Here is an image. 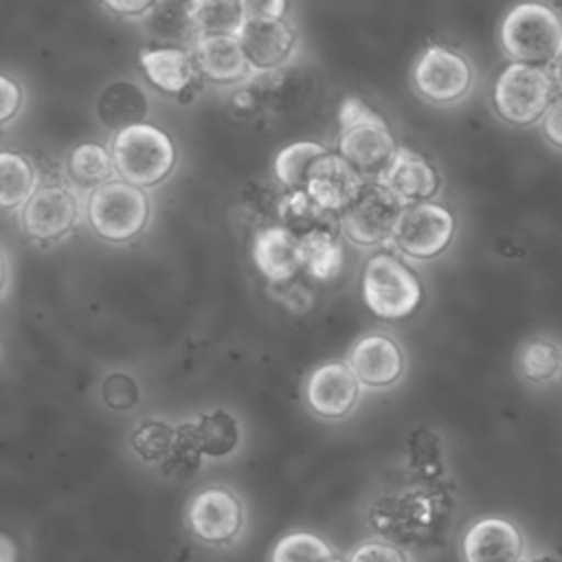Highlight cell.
I'll return each instance as SVG.
<instances>
[{
  "mask_svg": "<svg viewBox=\"0 0 562 562\" xmlns=\"http://www.w3.org/2000/svg\"><path fill=\"white\" fill-rule=\"evenodd\" d=\"M327 562H349V560H342V558H331V560H327Z\"/></svg>",
  "mask_w": 562,
  "mask_h": 562,
  "instance_id": "obj_42",
  "label": "cell"
},
{
  "mask_svg": "<svg viewBox=\"0 0 562 562\" xmlns=\"http://www.w3.org/2000/svg\"><path fill=\"white\" fill-rule=\"evenodd\" d=\"M176 430L158 419H145L132 432V448L147 463H165L173 450Z\"/></svg>",
  "mask_w": 562,
  "mask_h": 562,
  "instance_id": "obj_31",
  "label": "cell"
},
{
  "mask_svg": "<svg viewBox=\"0 0 562 562\" xmlns=\"http://www.w3.org/2000/svg\"><path fill=\"white\" fill-rule=\"evenodd\" d=\"M252 259L257 270L272 283L290 281L303 268L299 237L281 224L266 226L255 235Z\"/></svg>",
  "mask_w": 562,
  "mask_h": 562,
  "instance_id": "obj_20",
  "label": "cell"
},
{
  "mask_svg": "<svg viewBox=\"0 0 562 562\" xmlns=\"http://www.w3.org/2000/svg\"><path fill=\"white\" fill-rule=\"evenodd\" d=\"M77 217L79 209L75 195L57 184L37 189L22 206V226L29 237L40 241L64 237L75 228Z\"/></svg>",
  "mask_w": 562,
  "mask_h": 562,
  "instance_id": "obj_14",
  "label": "cell"
},
{
  "mask_svg": "<svg viewBox=\"0 0 562 562\" xmlns=\"http://www.w3.org/2000/svg\"><path fill=\"white\" fill-rule=\"evenodd\" d=\"M540 125H542L544 138H547L553 147L562 149V94L553 99V103H551L549 110L544 112Z\"/></svg>",
  "mask_w": 562,
  "mask_h": 562,
  "instance_id": "obj_36",
  "label": "cell"
},
{
  "mask_svg": "<svg viewBox=\"0 0 562 562\" xmlns=\"http://www.w3.org/2000/svg\"><path fill=\"white\" fill-rule=\"evenodd\" d=\"M101 397L112 411H132L140 400V389L130 373L114 371L101 382Z\"/></svg>",
  "mask_w": 562,
  "mask_h": 562,
  "instance_id": "obj_33",
  "label": "cell"
},
{
  "mask_svg": "<svg viewBox=\"0 0 562 562\" xmlns=\"http://www.w3.org/2000/svg\"><path fill=\"white\" fill-rule=\"evenodd\" d=\"M331 558L336 555L329 542L312 531H290L270 551V562H327Z\"/></svg>",
  "mask_w": 562,
  "mask_h": 562,
  "instance_id": "obj_30",
  "label": "cell"
},
{
  "mask_svg": "<svg viewBox=\"0 0 562 562\" xmlns=\"http://www.w3.org/2000/svg\"><path fill=\"white\" fill-rule=\"evenodd\" d=\"M184 4L193 42L209 35H239L246 22L241 0H184Z\"/></svg>",
  "mask_w": 562,
  "mask_h": 562,
  "instance_id": "obj_22",
  "label": "cell"
},
{
  "mask_svg": "<svg viewBox=\"0 0 562 562\" xmlns=\"http://www.w3.org/2000/svg\"><path fill=\"white\" fill-rule=\"evenodd\" d=\"M501 46L516 64H553L562 46V20L549 4L518 2L501 22Z\"/></svg>",
  "mask_w": 562,
  "mask_h": 562,
  "instance_id": "obj_4",
  "label": "cell"
},
{
  "mask_svg": "<svg viewBox=\"0 0 562 562\" xmlns=\"http://www.w3.org/2000/svg\"><path fill=\"white\" fill-rule=\"evenodd\" d=\"M461 555L463 562H525L527 542L516 522L485 516L465 529Z\"/></svg>",
  "mask_w": 562,
  "mask_h": 562,
  "instance_id": "obj_11",
  "label": "cell"
},
{
  "mask_svg": "<svg viewBox=\"0 0 562 562\" xmlns=\"http://www.w3.org/2000/svg\"><path fill=\"white\" fill-rule=\"evenodd\" d=\"M553 83L555 79H551L547 68L514 61L496 77L492 90L494 110L509 125H533L542 121L553 103Z\"/></svg>",
  "mask_w": 562,
  "mask_h": 562,
  "instance_id": "obj_6",
  "label": "cell"
},
{
  "mask_svg": "<svg viewBox=\"0 0 562 562\" xmlns=\"http://www.w3.org/2000/svg\"><path fill=\"white\" fill-rule=\"evenodd\" d=\"M553 79H555V83L562 88V46H560V50H558V57L553 59Z\"/></svg>",
  "mask_w": 562,
  "mask_h": 562,
  "instance_id": "obj_40",
  "label": "cell"
},
{
  "mask_svg": "<svg viewBox=\"0 0 562 562\" xmlns=\"http://www.w3.org/2000/svg\"><path fill=\"white\" fill-rule=\"evenodd\" d=\"M248 18H285L288 0H241Z\"/></svg>",
  "mask_w": 562,
  "mask_h": 562,
  "instance_id": "obj_37",
  "label": "cell"
},
{
  "mask_svg": "<svg viewBox=\"0 0 562 562\" xmlns=\"http://www.w3.org/2000/svg\"><path fill=\"white\" fill-rule=\"evenodd\" d=\"M191 428L202 457L222 459L231 454L239 443L237 419L226 411L204 413L191 422Z\"/></svg>",
  "mask_w": 562,
  "mask_h": 562,
  "instance_id": "obj_23",
  "label": "cell"
},
{
  "mask_svg": "<svg viewBox=\"0 0 562 562\" xmlns=\"http://www.w3.org/2000/svg\"><path fill=\"white\" fill-rule=\"evenodd\" d=\"M110 151L119 178L143 189L167 180L178 160L169 134L151 123H136L116 132Z\"/></svg>",
  "mask_w": 562,
  "mask_h": 562,
  "instance_id": "obj_3",
  "label": "cell"
},
{
  "mask_svg": "<svg viewBox=\"0 0 562 562\" xmlns=\"http://www.w3.org/2000/svg\"><path fill=\"white\" fill-rule=\"evenodd\" d=\"M364 176L338 151H325L310 169L305 191L329 213H342L360 193Z\"/></svg>",
  "mask_w": 562,
  "mask_h": 562,
  "instance_id": "obj_13",
  "label": "cell"
},
{
  "mask_svg": "<svg viewBox=\"0 0 562 562\" xmlns=\"http://www.w3.org/2000/svg\"><path fill=\"white\" fill-rule=\"evenodd\" d=\"M454 237V215L448 206L439 202H419L404 206L393 241L397 248L413 259H435L439 257Z\"/></svg>",
  "mask_w": 562,
  "mask_h": 562,
  "instance_id": "obj_8",
  "label": "cell"
},
{
  "mask_svg": "<svg viewBox=\"0 0 562 562\" xmlns=\"http://www.w3.org/2000/svg\"><path fill=\"white\" fill-rule=\"evenodd\" d=\"M22 108V88L11 77H0V123H9Z\"/></svg>",
  "mask_w": 562,
  "mask_h": 562,
  "instance_id": "obj_35",
  "label": "cell"
},
{
  "mask_svg": "<svg viewBox=\"0 0 562 562\" xmlns=\"http://www.w3.org/2000/svg\"><path fill=\"white\" fill-rule=\"evenodd\" d=\"M149 211L145 189L123 178L108 180L88 198V222L110 244H125L138 237L149 222Z\"/></svg>",
  "mask_w": 562,
  "mask_h": 562,
  "instance_id": "obj_5",
  "label": "cell"
},
{
  "mask_svg": "<svg viewBox=\"0 0 562 562\" xmlns=\"http://www.w3.org/2000/svg\"><path fill=\"white\" fill-rule=\"evenodd\" d=\"M349 562H408L406 553L386 540H364L347 558Z\"/></svg>",
  "mask_w": 562,
  "mask_h": 562,
  "instance_id": "obj_34",
  "label": "cell"
},
{
  "mask_svg": "<svg viewBox=\"0 0 562 562\" xmlns=\"http://www.w3.org/2000/svg\"><path fill=\"white\" fill-rule=\"evenodd\" d=\"M138 64L149 83L171 97L184 94L200 75L193 53L178 44L145 48L138 55Z\"/></svg>",
  "mask_w": 562,
  "mask_h": 562,
  "instance_id": "obj_19",
  "label": "cell"
},
{
  "mask_svg": "<svg viewBox=\"0 0 562 562\" xmlns=\"http://www.w3.org/2000/svg\"><path fill=\"white\" fill-rule=\"evenodd\" d=\"M303 268L316 279L334 277L342 266V248L336 237V226L316 228L299 237Z\"/></svg>",
  "mask_w": 562,
  "mask_h": 562,
  "instance_id": "obj_24",
  "label": "cell"
},
{
  "mask_svg": "<svg viewBox=\"0 0 562 562\" xmlns=\"http://www.w3.org/2000/svg\"><path fill=\"white\" fill-rule=\"evenodd\" d=\"M525 562H562V560L558 555H551V553H538V555L525 558Z\"/></svg>",
  "mask_w": 562,
  "mask_h": 562,
  "instance_id": "obj_41",
  "label": "cell"
},
{
  "mask_svg": "<svg viewBox=\"0 0 562 562\" xmlns=\"http://www.w3.org/2000/svg\"><path fill=\"white\" fill-rule=\"evenodd\" d=\"M325 151L329 149L314 140H296L285 145L283 149H279L272 162L277 180L285 184L290 191H305L307 173Z\"/></svg>",
  "mask_w": 562,
  "mask_h": 562,
  "instance_id": "obj_27",
  "label": "cell"
},
{
  "mask_svg": "<svg viewBox=\"0 0 562 562\" xmlns=\"http://www.w3.org/2000/svg\"><path fill=\"white\" fill-rule=\"evenodd\" d=\"M147 108L149 103L143 88L127 79H116L108 83L97 101L99 121L112 132H121L130 125L145 123Z\"/></svg>",
  "mask_w": 562,
  "mask_h": 562,
  "instance_id": "obj_21",
  "label": "cell"
},
{
  "mask_svg": "<svg viewBox=\"0 0 562 562\" xmlns=\"http://www.w3.org/2000/svg\"><path fill=\"white\" fill-rule=\"evenodd\" d=\"M375 180H380L404 206L430 202L441 187V178L432 162L411 147H400L389 167Z\"/></svg>",
  "mask_w": 562,
  "mask_h": 562,
  "instance_id": "obj_16",
  "label": "cell"
},
{
  "mask_svg": "<svg viewBox=\"0 0 562 562\" xmlns=\"http://www.w3.org/2000/svg\"><path fill=\"white\" fill-rule=\"evenodd\" d=\"M360 290L369 312L382 321H402L411 316L424 299V285L417 272L391 252H375L367 259Z\"/></svg>",
  "mask_w": 562,
  "mask_h": 562,
  "instance_id": "obj_2",
  "label": "cell"
},
{
  "mask_svg": "<svg viewBox=\"0 0 562 562\" xmlns=\"http://www.w3.org/2000/svg\"><path fill=\"white\" fill-rule=\"evenodd\" d=\"M198 72L213 83H239L250 72V61L237 35H209L191 46Z\"/></svg>",
  "mask_w": 562,
  "mask_h": 562,
  "instance_id": "obj_18",
  "label": "cell"
},
{
  "mask_svg": "<svg viewBox=\"0 0 562 562\" xmlns=\"http://www.w3.org/2000/svg\"><path fill=\"white\" fill-rule=\"evenodd\" d=\"M474 83L470 61L454 48L432 44L413 66V86L430 103L450 105L463 99Z\"/></svg>",
  "mask_w": 562,
  "mask_h": 562,
  "instance_id": "obj_9",
  "label": "cell"
},
{
  "mask_svg": "<svg viewBox=\"0 0 562 562\" xmlns=\"http://www.w3.org/2000/svg\"><path fill=\"white\" fill-rule=\"evenodd\" d=\"M35 171L26 156L4 149L0 154V204L4 211L24 206L35 193Z\"/></svg>",
  "mask_w": 562,
  "mask_h": 562,
  "instance_id": "obj_25",
  "label": "cell"
},
{
  "mask_svg": "<svg viewBox=\"0 0 562 562\" xmlns=\"http://www.w3.org/2000/svg\"><path fill=\"white\" fill-rule=\"evenodd\" d=\"M237 37L257 70L283 66L296 46V33L285 18H248Z\"/></svg>",
  "mask_w": 562,
  "mask_h": 562,
  "instance_id": "obj_17",
  "label": "cell"
},
{
  "mask_svg": "<svg viewBox=\"0 0 562 562\" xmlns=\"http://www.w3.org/2000/svg\"><path fill=\"white\" fill-rule=\"evenodd\" d=\"M360 395V380L347 362L329 360L318 364L305 382V402L323 419L349 415Z\"/></svg>",
  "mask_w": 562,
  "mask_h": 562,
  "instance_id": "obj_12",
  "label": "cell"
},
{
  "mask_svg": "<svg viewBox=\"0 0 562 562\" xmlns=\"http://www.w3.org/2000/svg\"><path fill=\"white\" fill-rule=\"evenodd\" d=\"M347 364L358 375L360 384L371 389H384L402 378L404 353L391 336L371 331L360 336L351 345Z\"/></svg>",
  "mask_w": 562,
  "mask_h": 562,
  "instance_id": "obj_15",
  "label": "cell"
},
{
  "mask_svg": "<svg viewBox=\"0 0 562 562\" xmlns=\"http://www.w3.org/2000/svg\"><path fill=\"white\" fill-rule=\"evenodd\" d=\"M189 531L206 544H226L244 527V507L239 498L222 485L195 492L187 503Z\"/></svg>",
  "mask_w": 562,
  "mask_h": 562,
  "instance_id": "obj_10",
  "label": "cell"
},
{
  "mask_svg": "<svg viewBox=\"0 0 562 562\" xmlns=\"http://www.w3.org/2000/svg\"><path fill=\"white\" fill-rule=\"evenodd\" d=\"M105 4V9H110L116 15L123 18H140L145 13H149L158 0H101Z\"/></svg>",
  "mask_w": 562,
  "mask_h": 562,
  "instance_id": "obj_38",
  "label": "cell"
},
{
  "mask_svg": "<svg viewBox=\"0 0 562 562\" xmlns=\"http://www.w3.org/2000/svg\"><path fill=\"white\" fill-rule=\"evenodd\" d=\"M338 154L364 178L371 176L375 180L400 149L391 127L380 112L356 94H347L342 99L338 108Z\"/></svg>",
  "mask_w": 562,
  "mask_h": 562,
  "instance_id": "obj_1",
  "label": "cell"
},
{
  "mask_svg": "<svg viewBox=\"0 0 562 562\" xmlns=\"http://www.w3.org/2000/svg\"><path fill=\"white\" fill-rule=\"evenodd\" d=\"M151 24L158 35L167 40H178V42H191L193 44V33L187 20V4L184 0H165L154 18Z\"/></svg>",
  "mask_w": 562,
  "mask_h": 562,
  "instance_id": "obj_32",
  "label": "cell"
},
{
  "mask_svg": "<svg viewBox=\"0 0 562 562\" xmlns=\"http://www.w3.org/2000/svg\"><path fill=\"white\" fill-rule=\"evenodd\" d=\"M0 562H18L15 544L7 533L0 538Z\"/></svg>",
  "mask_w": 562,
  "mask_h": 562,
  "instance_id": "obj_39",
  "label": "cell"
},
{
  "mask_svg": "<svg viewBox=\"0 0 562 562\" xmlns=\"http://www.w3.org/2000/svg\"><path fill=\"white\" fill-rule=\"evenodd\" d=\"M68 176L70 180L81 189H97L112 180L114 158L112 151H108L99 143H81L77 145L68 156Z\"/></svg>",
  "mask_w": 562,
  "mask_h": 562,
  "instance_id": "obj_26",
  "label": "cell"
},
{
  "mask_svg": "<svg viewBox=\"0 0 562 562\" xmlns=\"http://www.w3.org/2000/svg\"><path fill=\"white\" fill-rule=\"evenodd\" d=\"M404 204L380 182L364 180L356 200L340 213V231L356 246H380L393 239Z\"/></svg>",
  "mask_w": 562,
  "mask_h": 562,
  "instance_id": "obj_7",
  "label": "cell"
},
{
  "mask_svg": "<svg viewBox=\"0 0 562 562\" xmlns=\"http://www.w3.org/2000/svg\"><path fill=\"white\" fill-rule=\"evenodd\" d=\"M518 371L531 384H549L562 375V347L549 338H531L518 351Z\"/></svg>",
  "mask_w": 562,
  "mask_h": 562,
  "instance_id": "obj_28",
  "label": "cell"
},
{
  "mask_svg": "<svg viewBox=\"0 0 562 562\" xmlns=\"http://www.w3.org/2000/svg\"><path fill=\"white\" fill-rule=\"evenodd\" d=\"M331 215L329 211L321 209L307 191H290L283 202L279 204V217L281 226L294 233L296 237H303L316 228L331 226Z\"/></svg>",
  "mask_w": 562,
  "mask_h": 562,
  "instance_id": "obj_29",
  "label": "cell"
}]
</instances>
